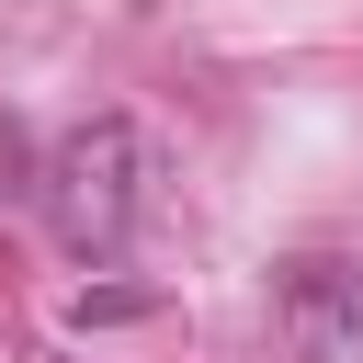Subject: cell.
Here are the masks:
<instances>
[{
  "label": "cell",
  "instance_id": "cell-1",
  "mask_svg": "<svg viewBox=\"0 0 363 363\" xmlns=\"http://www.w3.org/2000/svg\"><path fill=\"white\" fill-rule=\"evenodd\" d=\"M34 204H45V227H57L68 261H113V250L136 238V216H147V136H136L125 113L68 125V136L34 159Z\"/></svg>",
  "mask_w": 363,
  "mask_h": 363
},
{
  "label": "cell",
  "instance_id": "cell-2",
  "mask_svg": "<svg viewBox=\"0 0 363 363\" xmlns=\"http://www.w3.org/2000/svg\"><path fill=\"white\" fill-rule=\"evenodd\" d=\"M272 306H284L295 363H363V250H295Z\"/></svg>",
  "mask_w": 363,
  "mask_h": 363
},
{
  "label": "cell",
  "instance_id": "cell-3",
  "mask_svg": "<svg viewBox=\"0 0 363 363\" xmlns=\"http://www.w3.org/2000/svg\"><path fill=\"white\" fill-rule=\"evenodd\" d=\"M11 193H34V147H23V125L0 113V204H11Z\"/></svg>",
  "mask_w": 363,
  "mask_h": 363
},
{
  "label": "cell",
  "instance_id": "cell-4",
  "mask_svg": "<svg viewBox=\"0 0 363 363\" xmlns=\"http://www.w3.org/2000/svg\"><path fill=\"white\" fill-rule=\"evenodd\" d=\"M0 363H68V352H45V340H23V352H0Z\"/></svg>",
  "mask_w": 363,
  "mask_h": 363
}]
</instances>
